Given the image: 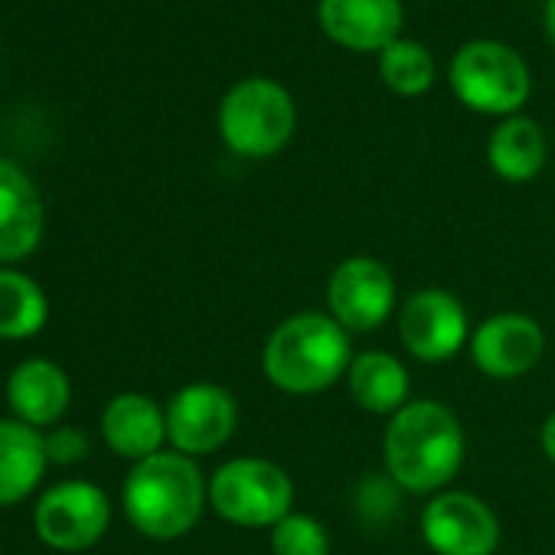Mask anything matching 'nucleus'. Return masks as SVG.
Instances as JSON below:
<instances>
[{"mask_svg":"<svg viewBox=\"0 0 555 555\" xmlns=\"http://www.w3.org/2000/svg\"><path fill=\"white\" fill-rule=\"evenodd\" d=\"M47 212L30 177L11 164L0 160V261L27 258L43 238Z\"/></svg>","mask_w":555,"mask_h":555,"instance_id":"nucleus-14","label":"nucleus"},{"mask_svg":"<svg viewBox=\"0 0 555 555\" xmlns=\"http://www.w3.org/2000/svg\"><path fill=\"white\" fill-rule=\"evenodd\" d=\"M112 519L108 496L86 480H66L47 490L37 503L34 522L47 545L60 552H82L95 545Z\"/></svg>","mask_w":555,"mask_h":555,"instance_id":"nucleus-8","label":"nucleus"},{"mask_svg":"<svg viewBox=\"0 0 555 555\" xmlns=\"http://www.w3.org/2000/svg\"><path fill=\"white\" fill-rule=\"evenodd\" d=\"M271 552L274 555H331V535L314 516L288 513L282 522L271 526Z\"/></svg>","mask_w":555,"mask_h":555,"instance_id":"nucleus-22","label":"nucleus"},{"mask_svg":"<svg viewBox=\"0 0 555 555\" xmlns=\"http://www.w3.org/2000/svg\"><path fill=\"white\" fill-rule=\"evenodd\" d=\"M235 425L238 405L232 392L212 383L183 386L167 405V438L186 457L219 451L235 435Z\"/></svg>","mask_w":555,"mask_h":555,"instance_id":"nucleus-10","label":"nucleus"},{"mask_svg":"<svg viewBox=\"0 0 555 555\" xmlns=\"http://www.w3.org/2000/svg\"><path fill=\"white\" fill-rule=\"evenodd\" d=\"M353 353L347 331L327 314H295L278 324L264 344L261 370L274 389L288 396H314L350 373Z\"/></svg>","mask_w":555,"mask_h":555,"instance_id":"nucleus-2","label":"nucleus"},{"mask_svg":"<svg viewBox=\"0 0 555 555\" xmlns=\"http://www.w3.org/2000/svg\"><path fill=\"white\" fill-rule=\"evenodd\" d=\"M298 128L292 92L264 76L235 82L219 102V134L225 147L248 160H264L288 147Z\"/></svg>","mask_w":555,"mask_h":555,"instance_id":"nucleus-4","label":"nucleus"},{"mask_svg":"<svg viewBox=\"0 0 555 555\" xmlns=\"http://www.w3.org/2000/svg\"><path fill=\"white\" fill-rule=\"evenodd\" d=\"M327 305L331 318L344 331H376L389 321L396 308V278L379 258H344L327 282Z\"/></svg>","mask_w":555,"mask_h":555,"instance_id":"nucleus-7","label":"nucleus"},{"mask_svg":"<svg viewBox=\"0 0 555 555\" xmlns=\"http://www.w3.org/2000/svg\"><path fill=\"white\" fill-rule=\"evenodd\" d=\"M350 396L357 399L360 409L373 412V415H396L399 409L409 405V373L405 366L383 350H370L353 357L350 373Z\"/></svg>","mask_w":555,"mask_h":555,"instance_id":"nucleus-19","label":"nucleus"},{"mask_svg":"<svg viewBox=\"0 0 555 555\" xmlns=\"http://www.w3.org/2000/svg\"><path fill=\"white\" fill-rule=\"evenodd\" d=\"M539 441H542V451L545 457L555 464V412L542 422V431H539Z\"/></svg>","mask_w":555,"mask_h":555,"instance_id":"nucleus-24","label":"nucleus"},{"mask_svg":"<svg viewBox=\"0 0 555 555\" xmlns=\"http://www.w3.org/2000/svg\"><path fill=\"white\" fill-rule=\"evenodd\" d=\"M545 334L526 314H493L470 337L474 366L490 379H519L542 360Z\"/></svg>","mask_w":555,"mask_h":555,"instance_id":"nucleus-13","label":"nucleus"},{"mask_svg":"<svg viewBox=\"0 0 555 555\" xmlns=\"http://www.w3.org/2000/svg\"><path fill=\"white\" fill-rule=\"evenodd\" d=\"M422 535L438 555H493L500 545V519L480 496L441 490L422 513Z\"/></svg>","mask_w":555,"mask_h":555,"instance_id":"nucleus-9","label":"nucleus"},{"mask_svg":"<svg viewBox=\"0 0 555 555\" xmlns=\"http://www.w3.org/2000/svg\"><path fill=\"white\" fill-rule=\"evenodd\" d=\"M545 160H548V141H545V131L532 118L509 115V118H500V125L490 131L487 164L500 180L526 183L539 177Z\"/></svg>","mask_w":555,"mask_h":555,"instance_id":"nucleus-17","label":"nucleus"},{"mask_svg":"<svg viewBox=\"0 0 555 555\" xmlns=\"http://www.w3.org/2000/svg\"><path fill=\"white\" fill-rule=\"evenodd\" d=\"M451 92L457 102L477 115L509 118L519 115L532 92V76L526 60L500 40L464 43L448 69Z\"/></svg>","mask_w":555,"mask_h":555,"instance_id":"nucleus-5","label":"nucleus"},{"mask_svg":"<svg viewBox=\"0 0 555 555\" xmlns=\"http://www.w3.org/2000/svg\"><path fill=\"white\" fill-rule=\"evenodd\" d=\"M542 24H545V34H548V40L555 43V0H545V11H542Z\"/></svg>","mask_w":555,"mask_h":555,"instance_id":"nucleus-25","label":"nucleus"},{"mask_svg":"<svg viewBox=\"0 0 555 555\" xmlns=\"http://www.w3.org/2000/svg\"><path fill=\"white\" fill-rule=\"evenodd\" d=\"M209 503L232 526L271 529L292 513L295 483L274 461L235 457L212 474Z\"/></svg>","mask_w":555,"mask_h":555,"instance_id":"nucleus-6","label":"nucleus"},{"mask_svg":"<svg viewBox=\"0 0 555 555\" xmlns=\"http://www.w3.org/2000/svg\"><path fill=\"white\" fill-rule=\"evenodd\" d=\"M50 314L43 288L34 278L0 268V340H24L43 331Z\"/></svg>","mask_w":555,"mask_h":555,"instance_id":"nucleus-20","label":"nucleus"},{"mask_svg":"<svg viewBox=\"0 0 555 555\" xmlns=\"http://www.w3.org/2000/svg\"><path fill=\"white\" fill-rule=\"evenodd\" d=\"M47 461V441L34 425L0 418V506L30 496Z\"/></svg>","mask_w":555,"mask_h":555,"instance_id":"nucleus-18","label":"nucleus"},{"mask_svg":"<svg viewBox=\"0 0 555 555\" xmlns=\"http://www.w3.org/2000/svg\"><path fill=\"white\" fill-rule=\"evenodd\" d=\"M324 37L353 53H383L402 37V0H318Z\"/></svg>","mask_w":555,"mask_h":555,"instance_id":"nucleus-12","label":"nucleus"},{"mask_svg":"<svg viewBox=\"0 0 555 555\" xmlns=\"http://www.w3.org/2000/svg\"><path fill=\"white\" fill-rule=\"evenodd\" d=\"M399 337L415 360L444 363L464 344H470V327L454 295L441 288H425L405 301L399 314Z\"/></svg>","mask_w":555,"mask_h":555,"instance_id":"nucleus-11","label":"nucleus"},{"mask_svg":"<svg viewBox=\"0 0 555 555\" xmlns=\"http://www.w3.org/2000/svg\"><path fill=\"white\" fill-rule=\"evenodd\" d=\"M102 435L118 457H131L138 464L160 451L167 438V412L141 392L115 396L102 415Z\"/></svg>","mask_w":555,"mask_h":555,"instance_id":"nucleus-15","label":"nucleus"},{"mask_svg":"<svg viewBox=\"0 0 555 555\" xmlns=\"http://www.w3.org/2000/svg\"><path fill=\"white\" fill-rule=\"evenodd\" d=\"M386 474L409 493H441L464 464L457 415L431 399L399 409L383 438Z\"/></svg>","mask_w":555,"mask_h":555,"instance_id":"nucleus-1","label":"nucleus"},{"mask_svg":"<svg viewBox=\"0 0 555 555\" xmlns=\"http://www.w3.org/2000/svg\"><path fill=\"white\" fill-rule=\"evenodd\" d=\"M8 402L21 422L53 425L69 409V379L50 360H27L8 379Z\"/></svg>","mask_w":555,"mask_h":555,"instance_id":"nucleus-16","label":"nucleus"},{"mask_svg":"<svg viewBox=\"0 0 555 555\" xmlns=\"http://www.w3.org/2000/svg\"><path fill=\"white\" fill-rule=\"evenodd\" d=\"M435 56L428 53V47L399 37L392 47H386L379 53V76L386 82L389 92L402 95V99H418L435 86Z\"/></svg>","mask_w":555,"mask_h":555,"instance_id":"nucleus-21","label":"nucleus"},{"mask_svg":"<svg viewBox=\"0 0 555 555\" xmlns=\"http://www.w3.org/2000/svg\"><path fill=\"white\" fill-rule=\"evenodd\" d=\"M121 500L138 532L151 539H177L203 516L209 487L193 457L180 451H157L131 467Z\"/></svg>","mask_w":555,"mask_h":555,"instance_id":"nucleus-3","label":"nucleus"},{"mask_svg":"<svg viewBox=\"0 0 555 555\" xmlns=\"http://www.w3.org/2000/svg\"><path fill=\"white\" fill-rule=\"evenodd\" d=\"M89 454V438L79 428H60L56 435L47 438V457L60 464H76Z\"/></svg>","mask_w":555,"mask_h":555,"instance_id":"nucleus-23","label":"nucleus"}]
</instances>
